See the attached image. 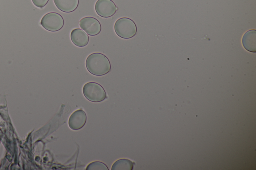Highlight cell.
I'll return each mask as SVG.
<instances>
[{
    "instance_id": "obj_1",
    "label": "cell",
    "mask_w": 256,
    "mask_h": 170,
    "mask_svg": "<svg viewBox=\"0 0 256 170\" xmlns=\"http://www.w3.org/2000/svg\"><path fill=\"white\" fill-rule=\"evenodd\" d=\"M88 70L96 76H103L111 70V64L108 58L104 54L98 52L90 55L86 60Z\"/></svg>"
},
{
    "instance_id": "obj_2",
    "label": "cell",
    "mask_w": 256,
    "mask_h": 170,
    "mask_svg": "<svg viewBox=\"0 0 256 170\" xmlns=\"http://www.w3.org/2000/svg\"><path fill=\"white\" fill-rule=\"evenodd\" d=\"M114 30L119 37L124 39H130L136 36L138 28L136 23L132 19L122 17L116 21Z\"/></svg>"
},
{
    "instance_id": "obj_3",
    "label": "cell",
    "mask_w": 256,
    "mask_h": 170,
    "mask_svg": "<svg viewBox=\"0 0 256 170\" xmlns=\"http://www.w3.org/2000/svg\"><path fill=\"white\" fill-rule=\"evenodd\" d=\"M83 93L88 100L93 102H102L107 98L104 87L94 82L86 83L83 87Z\"/></svg>"
},
{
    "instance_id": "obj_4",
    "label": "cell",
    "mask_w": 256,
    "mask_h": 170,
    "mask_svg": "<svg viewBox=\"0 0 256 170\" xmlns=\"http://www.w3.org/2000/svg\"><path fill=\"white\" fill-rule=\"evenodd\" d=\"M40 24L46 30L56 32L63 28L64 21L63 17L59 13L50 12L42 18Z\"/></svg>"
},
{
    "instance_id": "obj_5",
    "label": "cell",
    "mask_w": 256,
    "mask_h": 170,
    "mask_svg": "<svg viewBox=\"0 0 256 170\" xmlns=\"http://www.w3.org/2000/svg\"><path fill=\"white\" fill-rule=\"evenodd\" d=\"M118 9V7L112 0H98L95 5L96 12L104 18L112 17Z\"/></svg>"
},
{
    "instance_id": "obj_6",
    "label": "cell",
    "mask_w": 256,
    "mask_h": 170,
    "mask_svg": "<svg viewBox=\"0 0 256 170\" xmlns=\"http://www.w3.org/2000/svg\"><path fill=\"white\" fill-rule=\"evenodd\" d=\"M80 28L90 36H96L100 33L102 25L96 18L88 16L82 18L80 21Z\"/></svg>"
},
{
    "instance_id": "obj_7",
    "label": "cell",
    "mask_w": 256,
    "mask_h": 170,
    "mask_svg": "<svg viewBox=\"0 0 256 170\" xmlns=\"http://www.w3.org/2000/svg\"><path fill=\"white\" fill-rule=\"evenodd\" d=\"M86 120V112L82 109H78L75 111L70 116L68 125L72 129L78 130L85 125Z\"/></svg>"
},
{
    "instance_id": "obj_8",
    "label": "cell",
    "mask_w": 256,
    "mask_h": 170,
    "mask_svg": "<svg viewBox=\"0 0 256 170\" xmlns=\"http://www.w3.org/2000/svg\"><path fill=\"white\" fill-rule=\"evenodd\" d=\"M70 38L72 42L80 47L86 46L90 40L88 35L82 29L80 28H76L72 30Z\"/></svg>"
},
{
    "instance_id": "obj_9",
    "label": "cell",
    "mask_w": 256,
    "mask_h": 170,
    "mask_svg": "<svg viewBox=\"0 0 256 170\" xmlns=\"http://www.w3.org/2000/svg\"><path fill=\"white\" fill-rule=\"evenodd\" d=\"M242 43L244 48L248 51L256 52V31L255 29L247 31L243 36Z\"/></svg>"
},
{
    "instance_id": "obj_10",
    "label": "cell",
    "mask_w": 256,
    "mask_h": 170,
    "mask_svg": "<svg viewBox=\"0 0 256 170\" xmlns=\"http://www.w3.org/2000/svg\"><path fill=\"white\" fill-rule=\"evenodd\" d=\"M56 6L65 13H71L78 6L79 0H54Z\"/></svg>"
},
{
    "instance_id": "obj_11",
    "label": "cell",
    "mask_w": 256,
    "mask_h": 170,
    "mask_svg": "<svg viewBox=\"0 0 256 170\" xmlns=\"http://www.w3.org/2000/svg\"><path fill=\"white\" fill-rule=\"evenodd\" d=\"M134 163L128 159H120L116 161L112 166V170H132Z\"/></svg>"
},
{
    "instance_id": "obj_12",
    "label": "cell",
    "mask_w": 256,
    "mask_h": 170,
    "mask_svg": "<svg viewBox=\"0 0 256 170\" xmlns=\"http://www.w3.org/2000/svg\"><path fill=\"white\" fill-rule=\"evenodd\" d=\"M86 169L87 170H108V167L103 162L94 161L88 165Z\"/></svg>"
},
{
    "instance_id": "obj_13",
    "label": "cell",
    "mask_w": 256,
    "mask_h": 170,
    "mask_svg": "<svg viewBox=\"0 0 256 170\" xmlns=\"http://www.w3.org/2000/svg\"><path fill=\"white\" fill-rule=\"evenodd\" d=\"M32 1L36 7L42 8L48 4L49 0H32Z\"/></svg>"
}]
</instances>
